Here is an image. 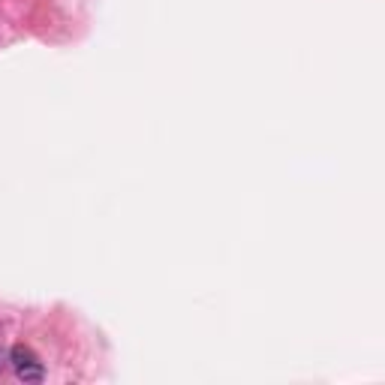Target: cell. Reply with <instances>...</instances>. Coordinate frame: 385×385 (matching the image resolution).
Wrapping results in <instances>:
<instances>
[{"instance_id": "2", "label": "cell", "mask_w": 385, "mask_h": 385, "mask_svg": "<svg viewBox=\"0 0 385 385\" xmlns=\"http://www.w3.org/2000/svg\"><path fill=\"white\" fill-rule=\"evenodd\" d=\"M10 361H12L15 367H19V364H27V361H36V355H34V352H30L27 347H21V343H19V347L10 349Z\"/></svg>"}, {"instance_id": "1", "label": "cell", "mask_w": 385, "mask_h": 385, "mask_svg": "<svg viewBox=\"0 0 385 385\" xmlns=\"http://www.w3.org/2000/svg\"><path fill=\"white\" fill-rule=\"evenodd\" d=\"M15 376H19L21 382H43L45 371H43V364H39V361H27V364L15 367Z\"/></svg>"}]
</instances>
